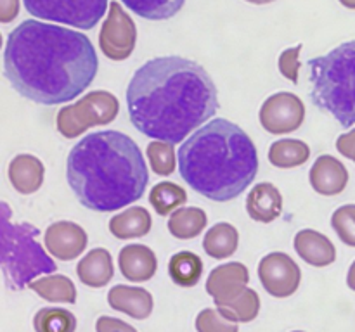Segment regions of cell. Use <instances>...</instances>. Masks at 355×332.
Segmentation results:
<instances>
[{"label":"cell","instance_id":"1","mask_svg":"<svg viewBox=\"0 0 355 332\" xmlns=\"http://www.w3.org/2000/svg\"><path fill=\"white\" fill-rule=\"evenodd\" d=\"M97 69L96 48L82 31L26 19L6 40L3 75L21 97L42 106L78 97Z\"/></svg>","mask_w":355,"mask_h":332},{"label":"cell","instance_id":"2","mask_svg":"<svg viewBox=\"0 0 355 332\" xmlns=\"http://www.w3.org/2000/svg\"><path fill=\"white\" fill-rule=\"evenodd\" d=\"M128 118L142 135L180 144L218 111V93L207 69L180 55L144 62L127 89Z\"/></svg>","mask_w":355,"mask_h":332},{"label":"cell","instance_id":"3","mask_svg":"<svg viewBox=\"0 0 355 332\" xmlns=\"http://www.w3.org/2000/svg\"><path fill=\"white\" fill-rule=\"evenodd\" d=\"M66 178L87 210L110 213L141 199L149 172L141 149L128 135L103 130L87 135L71 149Z\"/></svg>","mask_w":355,"mask_h":332},{"label":"cell","instance_id":"4","mask_svg":"<svg viewBox=\"0 0 355 332\" xmlns=\"http://www.w3.org/2000/svg\"><path fill=\"white\" fill-rule=\"evenodd\" d=\"M184 182L215 203H229L248 189L259 173V152L239 124L215 118L198 128L179 149Z\"/></svg>","mask_w":355,"mask_h":332},{"label":"cell","instance_id":"5","mask_svg":"<svg viewBox=\"0 0 355 332\" xmlns=\"http://www.w3.org/2000/svg\"><path fill=\"white\" fill-rule=\"evenodd\" d=\"M311 99L342 127L355 124V40L307 62Z\"/></svg>","mask_w":355,"mask_h":332},{"label":"cell","instance_id":"6","mask_svg":"<svg viewBox=\"0 0 355 332\" xmlns=\"http://www.w3.org/2000/svg\"><path fill=\"white\" fill-rule=\"evenodd\" d=\"M2 270L7 286L14 290H21L24 286H30L35 277L55 272L58 265L37 242L38 228L30 223H12L9 220L7 204H2Z\"/></svg>","mask_w":355,"mask_h":332},{"label":"cell","instance_id":"7","mask_svg":"<svg viewBox=\"0 0 355 332\" xmlns=\"http://www.w3.org/2000/svg\"><path fill=\"white\" fill-rule=\"evenodd\" d=\"M120 111V102L107 90H94L78 102L62 107L55 118L58 131L66 138H76L96 124L114 121Z\"/></svg>","mask_w":355,"mask_h":332},{"label":"cell","instance_id":"8","mask_svg":"<svg viewBox=\"0 0 355 332\" xmlns=\"http://www.w3.org/2000/svg\"><path fill=\"white\" fill-rule=\"evenodd\" d=\"M28 14L52 23L92 30L106 14L110 0H23Z\"/></svg>","mask_w":355,"mask_h":332},{"label":"cell","instance_id":"9","mask_svg":"<svg viewBox=\"0 0 355 332\" xmlns=\"http://www.w3.org/2000/svg\"><path fill=\"white\" fill-rule=\"evenodd\" d=\"M137 42V28L134 19L118 2H111L110 12L99 33V47L111 61H125L130 57Z\"/></svg>","mask_w":355,"mask_h":332},{"label":"cell","instance_id":"10","mask_svg":"<svg viewBox=\"0 0 355 332\" xmlns=\"http://www.w3.org/2000/svg\"><path fill=\"white\" fill-rule=\"evenodd\" d=\"M263 130L274 135L291 133L305 121V106L298 95L291 92H277L267 97L259 113Z\"/></svg>","mask_w":355,"mask_h":332},{"label":"cell","instance_id":"11","mask_svg":"<svg viewBox=\"0 0 355 332\" xmlns=\"http://www.w3.org/2000/svg\"><path fill=\"white\" fill-rule=\"evenodd\" d=\"M259 279L270 296L288 297L297 293L302 270L286 252H269L259 263Z\"/></svg>","mask_w":355,"mask_h":332},{"label":"cell","instance_id":"12","mask_svg":"<svg viewBox=\"0 0 355 332\" xmlns=\"http://www.w3.org/2000/svg\"><path fill=\"white\" fill-rule=\"evenodd\" d=\"M250 272L239 261L224 263L210 272L207 280V293L214 297L217 308L232 303L248 289Z\"/></svg>","mask_w":355,"mask_h":332},{"label":"cell","instance_id":"13","mask_svg":"<svg viewBox=\"0 0 355 332\" xmlns=\"http://www.w3.org/2000/svg\"><path fill=\"white\" fill-rule=\"evenodd\" d=\"M44 244L54 258L69 261L82 255L89 244V235L78 223L62 220L49 225L44 235Z\"/></svg>","mask_w":355,"mask_h":332},{"label":"cell","instance_id":"14","mask_svg":"<svg viewBox=\"0 0 355 332\" xmlns=\"http://www.w3.org/2000/svg\"><path fill=\"white\" fill-rule=\"evenodd\" d=\"M309 178L312 189L321 196H338L349 183V172L335 156L322 154L312 165Z\"/></svg>","mask_w":355,"mask_h":332},{"label":"cell","instance_id":"15","mask_svg":"<svg viewBox=\"0 0 355 332\" xmlns=\"http://www.w3.org/2000/svg\"><path fill=\"white\" fill-rule=\"evenodd\" d=\"M118 265L121 275L130 282H148L158 270V258L148 246L128 244L118 255Z\"/></svg>","mask_w":355,"mask_h":332},{"label":"cell","instance_id":"16","mask_svg":"<svg viewBox=\"0 0 355 332\" xmlns=\"http://www.w3.org/2000/svg\"><path fill=\"white\" fill-rule=\"evenodd\" d=\"M107 303L113 310L121 311V313L128 315V317L135 318V320H144L153 313V301L151 293L144 287H134V286H118L111 287L107 293Z\"/></svg>","mask_w":355,"mask_h":332},{"label":"cell","instance_id":"17","mask_svg":"<svg viewBox=\"0 0 355 332\" xmlns=\"http://www.w3.org/2000/svg\"><path fill=\"white\" fill-rule=\"evenodd\" d=\"M295 251L305 263L312 266H328L335 263L336 248L324 234L312 228H304L295 235Z\"/></svg>","mask_w":355,"mask_h":332},{"label":"cell","instance_id":"18","mask_svg":"<svg viewBox=\"0 0 355 332\" xmlns=\"http://www.w3.org/2000/svg\"><path fill=\"white\" fill-rule=\"evenodd\" d=\"M7 175H9L10 185L19 194L28 196V194L37 192L44 183L45 166L37 156L17 154L9 163Z\"/></svg>","mask_w":355,"mask_h":332},{"label":"cell","instance_id":"19","mask_svg":"<svg viewBox=\"0 0 355 332\" xmlns=\"http://www.w3.org/2000/svg\"><path fill=\"white\" fill-rule=\"evenodd\" d=\"M246 211L255 221H274L283 211V196L279 189L269 182L257 183L246 197Z\"/></svg>","mask_w":355,"mask_h":332},{"label":"cell","instance_id":"20","mask_svg":"<svg viewBox=\"0 0 355 332\" xmlns=\"http://www.w3.org/2000/svg\"><path fill=\"white\" fill-rule=\"evenodd\" d=\"M76 275L80 282L89 287L99 289V287L107 286L114 275L113 256L104 248L90 249L76 265Z\"/></svg>","mask_w":355,"mask_h":332},{"label":"cell","instance_id":"21","mask_svg":"<svg viewBox=\"0 0 355 332\" xmlns=\"http://www.w3.org/2000/svg\"><path fill=\"white\" fill-rule=\"evenodd\" d=\"M151 214L146 208L134 206L114 214L110 220V232L116 239L144 237L151 230Z\"/></svg>","mask_w":355,"mask_h":332},{"label":"cell","instance_id":"22","mask_svg":"<svg viewBox=\"0 0 355 332\" xmlns=\"http://www.w3.org/2000/svg\"><path fill=\"white\" fill-rule=\"evenodd\" d=\"M239 246V234L234 225L215 223L214 227L208 228V232L203 237V249L210 258L224 259L229 258L236 252Z\"/></svg>","mask_w":355,"mask_h":332},{"label":"cell","instance_id":"23","mask_svg":"<svg viewBox=\"0 0 355 332\" xmlns=\"http://www.w3.org/2000/svg\"><path fill=\"white\" fill-rule=\"evenodd\" d=\"M31 290L49 301V303H69L73 304L76 301V287L69 277L55 273V275L40 277L30 282Z\"/></svg>","mask_w":355,"mask_h":332},{"label":"cell","instance_id":"24","mask_svg":"<svg viewBox=\"0 0 355 332\" xmlns=\"http://www.w3.org/2000/svg\"><path fill=\"white\" fill-rule=\"evenodd\" d=\"M311 158V147L304 140L281 138L269 149V161L277 168H297L305 165Z\"/></svg>","mask_w":355,"mask_h":332},{"label":"cell","instance_id":"25","mask_svg":"<svg viewBox=\"0 0 355 332\" xmlns=\"http://www.w3.org/2000/svg\"><path fill=\"white\" fill-rule=\"evenodd\" d=\"M207 213L201 208H179L168 220V230L173 237L189 241L200 235L207 227Z\"/></svg>","mask_w":355,"mask_h":332},{"label":"cell","instance_id":"26","mask_svg":"<svg viewBox=\"0 0 355 332\" xmlns=\"http://www.w3.org/2000/svg\"><path fill=\"white\" fill-rule=\"evenodd\" d=\"M203 273V261L196 252L180 251L170 258L168 275L177 286L193 287L200 282Z\"/></svg>","mask_w":355,"mask_h":332},{"label":"cell","instance_id":"27","mask_svg":"<svg viewBox=\"0 0 355 332\" xmlns=\"http://www.w3.org/2000/svg\"><path fill=\"white\" fill-rule=\"evenodd\" d=\"M187 201V192L173 182H159L149 194V203L162 216L173 213L182 208Z\"/></svg>","mask_w":355,"mask_h":332},{"label":"cell","instance_id":"28","mask_svg":"<svg viewBox=\"0 0 355 332\" xmlns=\"http://www.w3.org/2000/svg\"><path fill=\"white\" fill-rule=\"evenodd\" d=\"M125 7L149 21H165L175 16L186 0H121Z\"/></svg>","mask_w":355,"mask_h":332},{"label":"cell","instance_id":"29","mask_svg":"<svg viewBox=\"0 0 355 332\" xmlns=\"http://www.w3.org/2000/svg\"><path fill=\"white\" fill-rule=\"evenodd\" d=\"M33 327L37 332H75L76 317L66 308L47 306L35 313Z\"/></svg>","mask_w":355,"mask_h":332},{"label":"cell","instance_id":"30","mask_svg":"<svg viewBox=\"0 0 355 332\" xmlns=\"http://www.w3.org/2000/svg\"><path fill=\"white\" fill-rule=\"evenodd\" d=\"M217 310L220 311L222 317H225L227 320L234 322V324H238V322L246 324V322L255 320L257 315H259L260 297H259V294H257V290L250 289L248 287V289H246L241 296L236 297L232 303L217 308Z\"/></svg>","mask_w":355,"mask_h":332},{"label":"cell","instance_id":"31","mask_svg":"<svg viewBox=\"0 0 355 332\" xmlns=\"http://www.w3.org/2000/svg\"><path fill=\"white\" fill-rule=\"evenodd\" d=\"M148 158L151 163V168L156 175L168 176L175 172L177 159L175 151H173V144L163 140H153L148 145Z\"/></svg>","mask_w":355,"mask_h":332},{"label":"cell","instance_id":"32","mask_svg":"<svg viewBox=\"0 0 355 332\" xmlns=\"http://www.w3.org/2000/svg\"><path fill=\"white\" fill-rule=\"evenodd\" d=\"M331 227L343 244L355 248V204L340 206L333 213Z\"/></svg>","mask_w":355,"mask_h":332},{"label":"cell","instance_id":"33","mask_svg":"<svg viewBox=\"0 0 355 332\" xmlns=\"http://www.w3.org/2000/svg\"><path fill=\"white\" fill-rule=\"evenodd\" d=\"M198 332H239L238 324L222 317L217 308L201 310L196 317Z\"/></svg>","mask_w":355,"mask_h":332},{"label":"cell","instance_id":"34","mask_svg":"<svg viewBox=\"0 0 355 332\" xmlns=\"http://www.w3.org/2000/svg\"><path fill=\"white\" fill-rule=\"evenodd\" d=\"M300 52H302V44L297 47L286 48V50L281 52L279 59H277V66H279V71L284 78L290 80L291 83L297 85L298 83V73H300L302 62H300Z\"/></svg>","mask_w":355,"mask_h":332},{"label":"cell","instance_id":"35","mask_svg":"<svg viewBox=\"0 0 355 332\" xmlns=\"http://www.w3.org/2000/svg\"><path fill=\"white\" fill-rule=\"evenodd\" d=\"M96 331L97 332H137L130 324H127V322L120 320V318L107 317V315H103V317L97 318Z\"/></svg>","mask_w":355,"mask_h":332},{"label":"cell","instance_id":"36","mask_svg":"<svg viewBox=\"0 0 355 332\" xmlns=\"http://www.w3.org/2000/svg\"><path fill=\"white\" fill-rule=\"evenodd\" d=\"M336 149H338L340 154L355 163V128L349 133H342L336 138Z\"/></svg>","mask_w":355,"mask_h":332},{"label":"cell","instance_id":"37","mask_svg":"<svg viewBox=\"0 0 355 332\" xmlns=\"http://www.w3.org/2000/svg\"><path fill=\"white\" fill-rule=\"evenodd\" d=\"M19 14V0H0V21L10 23Z\"/></svg>","mask_w":355,"mask_h":332},{"label":"cell","instance_id":"38","mask_svg":"<svg viewBox=\"0 0 355 332\" xmlns=\"http://www.w3.org/2000/svg\"><path fill=\"white\" fill-rule=\"evenodd\" d=\"M347 284H349V287L352 290H355V261L350 265L349 268V275H347Z\"/></svg>","mask_w":355,"mask_h":332},{"label":"cell","instance_id":"39","mask_svg":"<svg viewBox=\"0 0 355 332\" xmlns=\"http://www.w3.org/2000/svg\"><path fill=\"white\" fill-rule=\"evenodd\" d=\"M340 3H342L343 7H347V9L355 10V0H340Z\"/></svg>","mask_w":355,"mask_h":332},{"label":"cell","instance_id":"40","mask_svg":"<svg viewBox=\"0 0 355 332\" xmlns=\"http://www.w3.org/2000/svg\"><path fill=\"white\" fill-rule=\"evenodd\" d=\"M246 2L257 3V6H263V3H270V2H274V0H246Z\"/></svg>","mask_w":355,"mask_h":332},{"label":"cell","instance_id":"41","mask_svg":"<svg viewBox=\"0 0 355 332\" xmlns=\"http://www.w3.org/2000/svg\"><path fill=\"white\" fill-rule=\"evenodd\" d=\"M295 332H304V331H295Z\"/></svg>","mask_w":355,"mask_h":332}]
</instances>
